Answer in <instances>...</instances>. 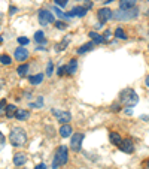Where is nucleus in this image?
<instances>
[{
  "label": "nucleus",
  "mask_w": 149,
  "mask_h": 169,
  "mask_svg": "<svg viewBox=\"0 0 149 169\" xmlns=\"http://www.w3.org/2000/svg\"><path fill=\"white\" fill-rule=\"evenodd\" d=\"M54 2H55V5H57V6H66L69 0H54Z\"/></svg>",
  "instance_id": "473e14b6"
},
{
  "label": "nucleus",
  "mask_w": 149,
  "mask_h": 169,
  "mask_svg": "<svg viewBox=\"0 0 149 169\" xmlns=\"http://www.w3.org/2000/svg\"><path fill=\"white\" fill-rule=\"evenodd\" d=\"M54 21V15L49 11H45V9H40L39 11V23L42 26H48Z\"/></svg>",
  "instance_id": "39448f33"
},
{
  "label": "nucleus",
  "mask_w": 149,
  "mask_h": 169,
  "mask_svg": "<svg viewBox=\"0 0 149 169\" xmlns=\"http://www.w3.org/2000/svg\"><path fill=\"white\" fill-rule=\"evenodd\" d=\"M27 72H28V65H21V66H18V69H17V73L20 77H24Z\"/></svg>",
  "instance_id": "5701e85b"
},
{
  "label": "nucleus",
  "mask_w": 149,
  "mask_h": 169,
  "mask_svg": "<svg viewBox=\"0 0 149 169\" xmlns=\"http://www.w3.org/2000/svg\"><path fill=\"white\" fill-rule=\"evenodd\" d=\"M148 168H149V160H148Z\"/></svg>",
  "instance_id": "c03bdc74"
},
{
  "label": "nucleus",
  "mask_w": 149,
  "mask_h": 169,
  "mask_svg": "<svg viewBox=\"0 0 149 169\" xmlns=\"http://www.w3.org/2000/svg\"><path fill=\"white\" fill-rule=\"evenodd\" d=\"M119 108H118V105H112V111H118Z\"/></svg>",
  "instance_id": "58836bf2"
},
{
  "label": "nucleus",
  "mask_w": 149,
  "mask_h": 169,
  "mask_svg": "<svg viewBox=\"0 0 149 169\" xmlns=\"http://www.w3.org/2000/svg\"><path fill=\"white\" fill-rule=\"evenodd\" d=\"M92 48H94V42H90V44H85V45H82L78 49V54H85L87 51H91Z\"/></svg>",
  "instance_id": "aec40b11"
},
{
  "label": "nucleus",
  "mask_w": 149,
  "mask_h": 169,
  "mask_svg": "<svg viewBox=\"0 0 149 169\" xmlns=\"http://www.w3.org/2000/svg\"><path fill=\"white\" fill-rule=\"evenodd\" d=\"M115 36H116L118 39H127V34L124 33V30H122L121 27H118V29L115 30Z\"/></svg>",
  "instance_id": "393cba45"
},
{
  "label": "nucleus",
  "mask_w": 149,
  "mask_h": 169,
  "mask_svg": "<svg viewBox=\"0 0 149 169\" xmlns=\"http://www.w3.org/2000/svg\"><path fill=\"white\" fill-rule=\"evenodd\" d=\"M109 37H110V32H106V33H104V41L109 39Z\"/></svg>",
  "instance_id": "4c0bfd02"
},
{
  "label": "nucleus",
  "mask_w": 149,
  "mask_h": 169,
  "mask_svg": "<svg viewBox=\"0 0 149 169\" xmlns=\"http://www.w3.org/2000/svg\"><path fill=\"white\" fill-rule=\"evenodd\" d=\"M148 2H149V0H148Z\"/></svg>",
  "instance_id": "a18cd8bd"
},
{
  "label": "nucleus",
  "mask_w": 149,
  "mask_h": 169,
  "mask_svg": "<svg viewBox=\"0 0 149 169\" xmlns=\"http://www.w3.org/2000/svg\"><path fill=\"white\" fill-rule=\"evenodd\" d=\"M119 97H121V102H122L125 106H134V105H137V102H139L137 93L133 90V88H125V90H122L121 94H119Z\"/></svg>",
  "instance_id": "20e7f679"
},
{
  "label": "nucleus",
  "mask_w": 149,
  "mask_h": 169,
  "mask_svg": "<svg viewBox=\"0 0 149 169\" xmlns=\"http://www.w3.org/2000/svg\"><path fill=\"white\" fill-rule=\"evenodd\" d=\"M28 81H30V84H32V85H39V84H42V81H43V75H42V73L32 75V77L28 78Z\"/></svg>",
  "instance_id": "dca6fc26"
},
{
  "label": "nucleus",
  "mask_w": 149,
  "mask_h": 169,
  "mask_svg": "<svg viewBox=\"0 0 149 169\" xmlns=\"http://www.w3.org/2000/svg\"><path fill=\"white\" fill-rule=\"evenodd\" d=\"M119 150H121L122 153H128V154H131V153L134 151V144H133L130 139H125V141H122V142L119 144Z\"/></svg>",
  "instance_id": "1a4fd4ad"
},
{
  "label": "nucleus",
  "mask_w": 149,
  "mask_h": 169,
  "mask_svg": "<svg viewBox=\"0 0 149 169\" xmlns=\"http://www.w3.org/2000/svg\"><path fill=\"white\" fill-rule=\"evenodd\" d=\"M139 17V8H131V9H118L114 11V20L116 21H130V20H134Z\"/></svg>",
  "instance_id": "f03ea898"
},
{
  "label": "nucleus",
  "mask_w": 149,
  "mask_h": 169,
  "mask_svg": "<svg viewBox=\"0 0 149 169\" xmlns=\"http://www.w3.org/2000/svg\"><path fill=\"white\" fill-rule=\"evenodd\" d=\"M52 73H54V63L52 61H48V65H46V75L51 77Z\"/></svg>",
  "instance_id": "a878e982"
},
{
  "label": "nucleus",
  "mask_w": 149,
  "mask_h": 169,
  "mask_svg": "<svg viewBox=\"0 0 149 169\" xmlns=\"http://www.w3.org/2000/svg\"><path fill=\"white\" fill-rule=\"evenodd\" d=\"M2 42H3V39H2V37H0V44H2Z\"/></svg>",
  "instance_id": "79ce46f5"
},
{
  "label": "nucleus",
  "mask_w": 149,
  "mask_h": 169,
  "mask_svg": "<svg viewBox=\"0 0 149 169\" xmlns=\"http://www.w3.org/2000/svg\"><path fill=\"white\" fill-rule=\"evenodd\" d=\"M15 58H17L18 61L27 60V58H28V51H27V48H24V46L17 48V49H15Z\"/></svg>",
  "instance_id": "9d476101"
},
{
  "label": "nucleus",
  "mask_w": 149,
  "mask_h": 169,
  "mask_svg": "<svg viewBox=\"0 0 149 169\" xmlns=\"http://www.w3.org/2000/svg\"><path fill=\"white\" fill-rule=\"evenodd\" d=\"M15 112H17V108H15V105H8V106H6V117H8V118H12V117H15Z\"/></svg>",
  "instance_id": "412c9836"
},
{
  "label": "nucleus",
  "mask_w": 149,
  "mask_h": 169,
  "mask_svg": "<svg viewBox=\"0 0 149 169\" xmlns=\"http://www.w3.org/2000/svg\"><path fill=\"white\" fill-rule=\"evenodd\" d=\"M15 12H17V8H15V6H11V8H9V14H11V15H13Z\"/></svg>",
  "instance_id": "e433bc0d"
},
{
  "label": "nucleus",
  "mask_w": 149,
  "mask_h": 169,
  "mask_svg": "<svg viewBox=\"0 0 149 169\" xmlns=\"http://www.w3.org/2000/svg\"><path fill=\"white\" fill-rule=\"evenodd\" d=\"M136 6V0H121L119 2V9H131Z\"/></svg>",
  "instance_id": "4468645a"
},
{
  "label": "nucleus",
  "mask_w": 149,
  "mask_h": 169,
  "mask_svg": "<svg viewBox=\"0 0 149 169\" xmlns=\"http://www.w3.org/2000/svg\"><path fill=\"white\" fill-rule=\"evenodd\" d=\"M0 63L2 65H11L12 60L9 56H0Z\"/></svg>",
  "instance_id": "cd10ccee"
},
{
  "label": "nucleus",
  "mask_w": 149,
  "mask_h": 169,
  "mask_svg": "<svg viewBox=\"0 0 149 169\" xmlns=\"http://www.w3.org/2000/svg\"><path fill=\"white\" fill-rule=\"evenodd\" d=\"M6 106H8L6 99H2V100H0V117L6 115Z\"/></svg>",
  "instance_id": "b1692460"
},
{
  "label": "nucleus",
  "mask_w": 149,
  "mask_h": 169,
  "mask_svg": "<svg viewBox=\"0 0 149 169\" xmlns=\"http://www.w3.org/2000/svg\"><path fill=\"white\" fill-rule=\"evenodd\" d=\"M60 135L63 136V138H69L72 135V127H70L69 124H63L61 129H60Z\"/></svg>",
  "instance_id": "f3484780"
},
{
  "label": "nucleus",
  "mask_w": 149,
  "mask_h": 169,
  "mask_svg": "<svg viewBox=\"0 0 149 169\" xmlns=\"http://www.w3.org/2000/svg\"><path fill=\"white\" fill-rule=\"evenodd\" d=\"M55 27L60 29V30H66V29H67V24H64L63 21H57V23H55Z\"/></svg>",
  "instance_id": "c756f323"
},
{
  "label": "nucleus",
  "mask_w": 149,
  "mask_h": 169,
  "mask_svg": "<svg viewBox=\"0 0 149 169\" xmlns=\"http://www.w3.org/2000/svg\"><path fill=\"white\" fill-rule=\"evenodd\" d=\"M110 2H114V0H106V3H110Z\"/></svg>",
  "instance_id": "a19ab883"
},
{
  "label": "nucleus",
  "mask_w": 149,
  "mask_h": 169,
  "mask_svg": "<svg viewBox=\"0 0 149 169\" xmlns=\"http://www.w3.org/2000/svg\"><path fill=\"white\" fill-rule=\"evenodd\" d=\"M90 37H91L92 41H94V44H102V42L104 41L103 36H100V34L94 33V32H91V33H90Z\"/></svg>",
  "instance_id": "4be33fe9"
},
{
  "label": "nucleus",
  "mask_w": 149,
  "mask_h": 169,
  "mask_svg": "<svg viewBox=\"0 0 149 169\" xmlns=\"http://www.w3.org/2000/svg\"><path fill=\"white\" fill-rule=\"evenodd\" d=\"M54 12H55V15L60 17V18H70L67 14H64V12L61 11V9H58V8H54Z\"/></svg>",
  "instance_id": "bb28decb"
},
{
  "label": "nucleus",
  "mask_w": 149,
  "mask_h": 169,
  "mask_svg": "<svg viewBox=\"0 0 149 169\" xmlns=\"http://www.w3.org/2000/svg\"><path fill=\"white\" fill-rule=\"evenodd\" d=\"M85 8H87V9H88V8H92V2L87 0V2H85Z\"/></svg>",
  "instance_id": "c9c22d12"
},
{
  "label": "nucleus",
  "mask_w": 149,
  "mask_h": 169,
  "mask_svg": "<svg viewBox=\"0 0 149 169\" xmlns=\"http://www.w3.org/2000/svg\"><path fill=\"white\" fill-rule=\"evenodd\" d=\"M69 160V150L66 145H61L57 148L55 151V156H54V160H52V168L57 169L58 166H63L66 165Z\"/></svg>",
  "instance_id": "7ed1b4c3"
},
{
  "label": "nucleus",
  "mask_w": 149,
  "mask_h": 169,
  "mask_svg": "<svg viewBox=\"0 0 149 169\" xmlns=\"http://www.w3.org/2000/svg\"><path fill=\"white\" fill-rule=\"evenodd\" d=\"M82 141H84V135L82 133H75V135L72 136V142H70V148L73 150V151H79L80 147H82Z\"/></svg>",
  "instance_id": "423d86ee"
},
{
  "label": "nucleus",
  "mask_w": 149,
  "mask_h": 169,
  "mask_svg": "<svg viewBox=\"0 0 149 169\" xmlns=\"http://www.w3.org/2000/svg\"><path fill=\"white\" fill-rule=\"evenodd\" d=\"M76 70H78V60L73 58V60H70V63L66 66V72H67L69 75H73Z\"/></svg>",
  "instance_id": "ddd939ff"
},
{
  "label": "nucleus",
  "mask_w": 149,
  "mask_h": 169,
  "mask_svg": "<svg viewBox=\"0 0 149 169\" xmlns=\"http://www.w3.org/2000/svg\"><path fill=\"white\" fill-rule=\"evenodd\" d=\"M145 82H146V85H148V87H149V75H148V77H146V81H145Z\"/></svg>",
  "instance_id": "ea45409f"
},
{
  "label": "nucleus",
  "mask_w": 149,
  "mask_h": 169,
  "mask_svg": "<svg viewBox=\"0 0 149 169\" xmlns=\"http://www.w3.org/2000/svg\"><path fill=\"white\" fill-rule=\"evenodd\" d=\"M9 142L13 147H24L27 144V133L21 127H13L9 135Z\"/></svg>",
  "instance_id": "f257e3e1"
},
{
  "label": "nucleus",
  "mask_w": 149,
  "mask_h": 169,
  "mask_svg": "<svg viewBox=\"0 0 149 169\" xmlns=\"http://www.w3.org/2000/svg\"><path fill=\"white\" fill-rule=\"evenodd\" d=\"M97 17H99V20H100V23L103 24L106 21H109V20H112V17H114V11H110V9H107V8H102L99 14H97Z\"/></svg>",
  "instance_id": "6e6552de"
},
{
  "label": "nucleus",
  "mask_w": 149,
  "mask_h": 169,
  "mask_svg": "<svg viewBox=\"0 0 149 169\" xmlns=\"http://www.w3.org/2000/svg\"><path fill=\"white\" fill-rule=\"evenodd\" d=\"M25 162H27V156L24 153H17L13 156V165L15 166H23V165H25Z\"/></svg>",
  "instance_id": "f8f14e48"
},
{
  "label": "nucleus",
  "mask_w": 149,
  "mask_h": 169,
  "mask_svg": "<svg viewBox=\"0 0 149 169\" xmlns=\"http://www.w3.org/2000/svg\"><path fill=\"white\" fill-rule=\"evenodd\" d=\"M87 12H88V9H87L85 6H78V8H73L67 15H69L70 18H72V17H85Z\"/></svg>",
  "instance_id": "9b49d317"
},
{
  "label": "nucleus",
  "mask_w": 149,
  "mask_h": 169,
  "mask_svg": "<svg viewBox=\"0 0 149 169\" xmlns=\"http://www.w3.org/2000/svg\"><path fill=\"white\" fill-rule=\"evenodd\" d=\"M146 14H148V17H149V9H148V12H146Z\"/></svg>",
  "instance_id": "37998d69"
},
{
  "label": "nucleus",
  "mask_w": 149,
  "mask_h": 169,
  "mask_svg": "<svg viewBox=\"0 0 149 169\" xmlns=\"http://www.w3.org/2000/svg\"><path fill=\"white\" fill-rule=\"evenodd\" d=\"M5 144H6V139H5V135L0 132V151L3 150V147H5Z\"/></svg>",
  "instance_id": "7c9ffc66"
},
{
  "label": "nucleus",
  "mask_w": 149,
  "mask_h": 169,
  "mask_svg": "<svg viewBox=\"0 0 149 169\" xmlns=\"http://www.w3.org/2000/svg\"><path fill=\"white\" fill-rule=\"evenodd\" d=\"M148 48H149V46H148Z\"/></svg>",
  "instance_id": "49530a36"
},
{
  "label": "nucleus",
  "mask_w": 149,
  "mask_h": 169,
  "mask_svg": "<svg viewBox=\"0 0 149 169\" xmlns=\"http://www.w3.org/2000/svg\"><path fill=\"white\" fill-rule=\"evenodd\" d=\"M28 42H30L28 37H24V36H20V37H18V44H20V45H27Z\"/></svg>",
  "instance_id": "c85d7f7f"
},
{
  "label": "nucleus",
  "mask_w": 149,
  "mask_h": 169,
  "mask_svg": "<svg viewBox=\"0 0 149 169\" xmlns=\"http://www.w3.org/2000/svg\"><path fill=\"white\" fill-rule=\"evenodd\" d=\"M64 70H66V68H64V66H61V68L58 69V75H60V77H61V75H64Z\"/></svg>",
  "instance_id": "72a5a7b5"
},
{
  "label": "nucleus",
  "mask_w": 149,
  "mask_h": 169,
  "mask_svg": "<svg viewBox=\"0 0 149 169\" xmlns=\"http://www.w3.org/2000/svg\"><path fill=\"white\" fill-rule=\"evenodd\" d=\"M52 114L57 117V120L60 121V123L63 124H67L72 120V115H70V112H66V111H58V109H52Z\"/></svg>",
  "instance_id": "0eeeda50"
},
{
  "label": "nucleus",
  "mask_w": 149,
  "mask_h": 169,
  "mask_svg": "<svg viewBox=\"0 0 149 169\" xmlns=\"http://www.w3.org/2000/svg\"><path fill=\"white\" fill-rule=\"evenodd\" d=\"M109 138H110V142L114 144V145L119 147V144L122 142V139H121V136L118 135L116 132H110V135H109Z\"/></svg>",
  "instance_id": "a211bd4d"
},
{
  "label": "nucleus",
  "mask_w": 149,
  "mask_h": 169,
  "mask_svg": "<svg viewBox=\"0 0 149 169\" xmlns=\"http://www.w3.org/2000/svg\"><path fill=\"white\" fill-rule=\"evenodd\" d=\"M35 41L37 44H46V39H45V33L42 32V30H39V32H36L35 33Z\"/></svg>",
  "instance_id": "6ab92c4d"
},
{
  "label": "nucleus",
  "mask_w": 149,
  "mask_h": 169,
  "mask_svg": "<svg viewBox=\"0 0 149 169\" xmlns=\"http://www.w3.org/2000/svg\"><path fill=\"white\" fill-rule=\"evenodd\" d=\"M28 117H30V112H28V111H25V109H17V112H15V118H17V120H20V121L27 120Z\"/></svg>",
  "instance_id": "2eb2a0df"
},
{
  "label": "nucleus",
  "mask_w": 149,
  "mask_h": 169,
  "mask_svg": "<svg viewBox=\"0 0 149 169\" xmlns=\"http://www.w3.org/2000/svg\"><path fill=\"white\" fill-rule=\"evenodd\" d=\"M66 46H67V41L64 39V41H63L60 45H57V49H58V51H61V49H66Z\"/></svg>",
  "instance_id": "2f4dec72"
},
{
  "label": "nucleus",
  "mask_w": 149,
  "mask_h": 169,
  "mask_svg": "<svg viewBox=\"0 0 149 169\" xmlns=\"http://www.w3.org/2000/svg\"><path fill=\"white\" fill-rule=\"evenodd\" d=\"M35 169H46V165H45V163H39Z\"/></svg>",
  "instance_id": "f704fd0d"
}]
</instances>
